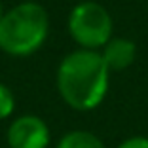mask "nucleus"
I'll return each mask as SVG.
<instances>
[{
    "label": "nucleus",
    "instance_id": "obj_1",
    "mask_svg": "<svg viewBox=\"0 0 148 148\" xmlns=\"http://www.w3.org/2000/svg\"><path fill=\"white\" fill-rule=\"evenodd\" d=\"M110 74L99 51L78 48L66 53L57 65V93L69 108L91 112L106 99Z\"/></svg>",
    "mask_w": 148,
    "mask_h": 148
},
{
    "label": "nucleus",
    "instance_id": "obj_2",
    "mask_svg": "<svg viewBox=\"0 0 148 148\" xmlns=\"http://www.w3.org/2000/svg\"><path fill=\"white\" fill-rule=\"evenodd\" d=\"M49 36V13L34 0L19 2L0 19V51L10 57H29Z\"/></svg>",
    "mask_w": 148,
    "mask_h": 148
},
{
    "label": "nucleus",
    "instance_id": "obj_3",
    "mask_svg": "<svg viewBox=\"0 0 148 148\" xmlns=\"http://www.w3.org/2000/svg\"><path fill=\"white\" fill-rule=\"evenodd\" d=\"M66 31L78 48L99 51L114 36V21L103 4L82 0L69 12Z\"/></svg>",
    "mask_w": 148,
    "mask_h": 148
},
{
    "label": "nucleus",
    "instance_id": "obj_4",
    "mask_svg": "<svg viewBox=\"0 0 148 148\" xmlns=\"http://www.w3.org/2000/svg\"><path fill=\"white\" fill-rule=\"evenodd\" d=\"M51 131L46 120L36 114H21L13 118L6 129L8 148H48Z\"/></svg>",
    "mask_w": 148,
    "mask_h": 148
},
{
    "label": "nucleus",
    "instance_id": "obj_5",
    "mask_svg": "<svg viewBox=\"0 0 148 148\" xmlns=\"http://www.w3.org/2000/svg\"><path fill=\"white\" fill-rule=\"evenodd\" d=\"M110 72H122L129 69L137 59V44L127 36H112L99 49Z\"/></svg>",
    "mask_w": 148,
    "mask_h": 148
},
{
    "label": "nucleus",
    "instance_id": "obj_6",
    "mask_svg": "<svg viewBox=\"0 0 148 148\" xmlns=\"http://www.w3.org/2000/svg\"><path fill=\"white\" fill-rule=\"evenodd\" d=\"M55 148H106V144L87 129H70L59 139Z\"/></svg>",
    "mask_w": 148,
    "mask_h": 148
},
{
    "label": "nucleus",
    "instance_id": "obj_7",
    "mask_svg": "<svg viewBox=\"0 0 148 148\" xmlns=\"http://www.w3.org/2000/svg\"><path fill=\"white\" fill-rule=\"evenodd\" d=\"M15 112V95L6 84L0 82V122L8 120Z\"/></svg>",
    "mask_w": 148,
    "mask_h": 148
},
{
    "label": "nucleus",
    "instance_id": "obj_8",
    "mask_svg": "<svg viewBox=\"0 0 148 148\" xmlns=\"http://www.w3.org/2000/svg\"><path fill=\"white\" fill-rule=\"evenodd\" d=\"M116 148H148V137L146 135H133L123 139Z\"/></svg>",
    "mask_w": 148,
    "mask_h": 148
},
{
    "label": "nucleus",
    "instance_id": "obj_9",
    "mask_svg": "<svg viewBox=\"0 0 148 148\" xmlns=\"http://www.w3.org/2000/svg\"><path fill=\"white\" fill-rule=\"evenodd\" d=\"M4 12H6V10H4V4H2V0H0V19H2V15H4Z\"/></svg>",
    "mask_w": 148,
    "mask_h": 148
}]
</instances>
